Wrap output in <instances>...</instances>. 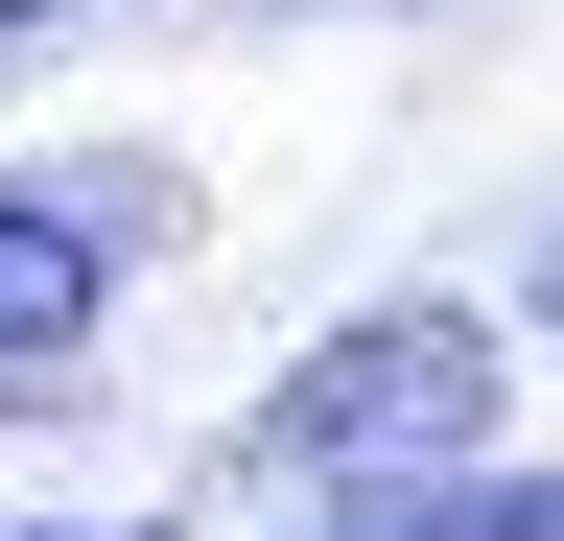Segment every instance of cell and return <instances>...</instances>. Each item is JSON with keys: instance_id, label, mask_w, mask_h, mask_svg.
Returning a JSON list of instances; mask_svg holds the SVG:
<instances>
[{"instance_id": "8992f818", "label": "cell", "mask_w": 564, "mask_h": 541, "mask_svg": "<svg viewBox=\"0 0 564 541\" xmlns=\"http://www.w3.org/2000/svg\"><path fill=\"white\" fill-rule=\"evenodd\" d=\"M541 329H564V259H541Z\"/></svg>"}, {"instance_id": "3957f363", "label": "cell", "mask_w": 564, "mask_h": 541, "mask_svg": "<svg viewBox=\"0 0 564 541\" xmlns=\"http://www.w3.org/2000/svg\"><path fill=\"white\" fill-rule=\"evenodd\" d=\"M329 541H564V470H447L400 518H329Z\"/></svg>"}, {"instance_id": "5b68a950", "label": "cell", "mask_w": 564, "mask_h": 541, "mask_svg": "<svg viewBox=\"0 0 564 541\" xmlns=\"http://www.w3.org/2000/svg\"><path fill=\"white\" fill-rule=\"evenodd\" d=\"M0 24H70V0H0Z\"/></svg>"}, {"instance_id": "277c9868", "label": "cell", "mask_w": 564, "mask_h": 541, "mask_svg": "<svg viewBox=\"0 0 564 541\" xmlns=\"http://www.w3.org/2000/svg\"><path fill=\"white\" fill-rule=\"evenodd\" d=\"M24 541H165V518H24Z\"/></svg>"}, {"instance_id": "7a4b0ae2", "label": "cell", "mask_w": 564, "mask_h": 541, "mask_svg": "<svg viewBox=\"0 0 564 541\" xmlns=\"http://www.w3.org/2000/svg\"><path fill=\"white\" fill-rule=\"evenodd\" d=\"M95 306H118V259H95V213H70V188H0V424L95 377Z\"/></svg>"}, {"instance_id": "6da1fadb", "label": "cell", "mask_w": 564, "mask_h": 541, "mask_svg": "<svg viewBox=\"0 0 564 541\" xmlns=\"http://www.w3.org/2000/svg\"><path fill=\"white\" fill-rule=\"evenodd\" d=\"M494 354L518 329H470V306H352L329 354H282L236 400V447L259 470H470L494 447Z\"/></svg>"}]
</instances>
